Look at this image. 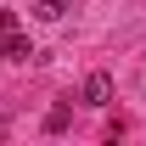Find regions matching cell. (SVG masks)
Returning a JSON list of instances; mask_svg holds the SVG:
<instances>
[{"label":"cell","instance_id":"obj_1","mask_svg":"<svg viewBox=\"0 0 146 146\" xmlns=\"http://www.w3.org/2000/svg\"><path fill=\"white\" fill-rule=\"evenodd\" d=\"M84 101H90V107H107L112 101V79L107 73H90V79H84Z\"/></svg>","mask_w":146,"mask_h":146},{"label":"cell","instance_id":"obj_2","mask_svg":"<svg viewBox=\"0 0 146 146\" xmlns=\"http://www.w3.org/2000/svg\"><path fill=\"white\" fill-rule=\"evenodd\" d=\"M0 56H6V62H28V56H34V45H28L17 28H6V45H0Z\"/></svg>","mask_w":146,"mask_h":146},{"label":"cell","instance_id":"obj_3","mask_svg":"<svg viewBox=\"0 0 146 146\" xmlns=\"http://www.w3.org/2000/svg\"><path fill=\"white\" fill-rule=\"evenodd\" d=\"M68 124H73V107H68V101H56V107L45 112V129L56 135V129H68Z\"/></svg>","mask_w":146,"mask_h":146},{"label":"cell","instance_id":"obj_4","mask_svg":"<svg viewBox=\"0 0 146 146\" xmlns=\"http://www.w3.org/2000/svg\"><path fill=\"white\" fill-rule=\"evenodd\" d=\"M34 17H39V23H56V17H62V0H39Z\"/></svg>","mask_w":146,"mask_h":146}]
</instances>
